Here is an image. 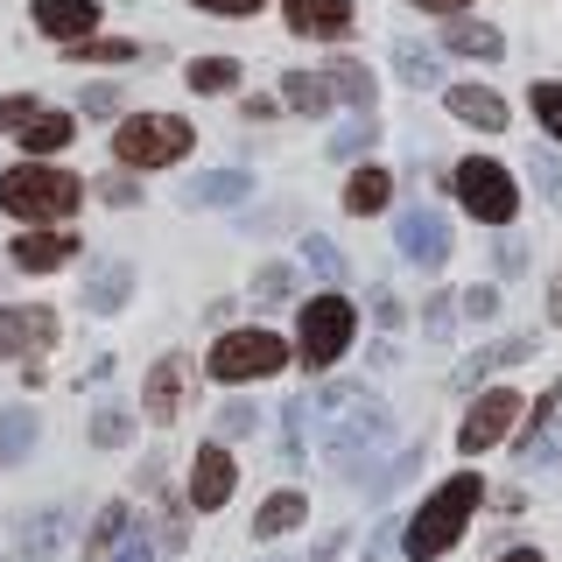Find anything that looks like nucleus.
Returning a JSON list of instances; mask_svg holds the SVG:
<instances>
[{
	"label": "nucleus",
	"instance_id": "1",
	"mask_svg": "<svg viewBox=\"0 0 562 562\" xmlns=\"http://www.w3.org/2000/svg\"><path fill=\"white\" fill-rule=\"evenodd\" d=\"M485 506V479L479 471H457V479H443L429 492V499L408 514V527H401V555L408 562H436V555H450L457 541H464V527L471 514Z\"/></svg>",
	"mask_w": 562,
	"mask_h": 562
},
{
	"label": "nucleus",
	"instance_id": "2",
	"mask_svg": "<svg viewBox=\"0 0 562 562\" xmlns=\"http://www.w3.org/2000/svg\"><path fill=\"white\" fill-rule=\"evenodd\" d=\"M386 443H394V408L373 401V394H359L338 422L316 429V450H324V464L338 471V479H366V464H373Z\"/></svg>",
	"mask_w": 562,
	"mask_h": 562
},
{
	"label": "nucleus",
	"instance_id": "3",
	"mask_svg": "<svg viewBox=\"0 0 562 562\" xmlns=\"http://www.w3.org/2000/svg\"><path fill=\"white\" fill-rule=\"evenodd\" d=\"M85 204V176L49 169V162H14L0 176V211L22 225H64L70 211Z\"/></svg>",
	"mask_w": 562,
	"mask_h": 562
},
{
	"label": "nucleus",
	"instance_id": "4",
	"mask_svg": "<svg viewBox=\"0 0 562 562\" xmlns=\"http://www.w3.org/2000/svg\"><path fill=\"white\" fill-rule=\"evenodd\" d=\"M351 338H359V310H351L345 295H330V289L303 295V310H295V345H289L303 373H330L351 351Z\"/></svg>",
	"mask_w": 562,
	"mask_h": 562
},
{
	"label": "nucleus",
	"instance_id": "5",
	"mask_svg": "<svg viewBox=\"0 0 562 562\" xmlns=\"http://www.w3.org/2000/svg\"><path fill=\"white\" fill-rule=\"evenodd\" d=\"M198 148V127L183 113H127L113 127V162L120 169H176Z\"/></svg>",
	"mask_w": 562,
	"mask_h": 562
},
{
	"label": "nucleus",
	"instance_id": "6",
	"mask_svg": "<svg viewBox=\"0 0 562 562\" xmlns=\"http://www.w3.org/2000/svg\"><path fill=\"white\" fill-rule=\"evenodd\" d=\"M289 359H295L289 338H274V330H260V324H233V330H218V345L204 351V373L218 386H246V380H274Z\"/></svg>",
	"mask_w": 562,
	"mask_h": 562
},
{
	"label": "nucleus",
	"instance_id": "7",
	"mask_svg": "<svg viewBox=\"0 0 562 562\" xmlns=\"http://www.w3.org/2000/svg\"><path fill=\"white\" fill-rule=\"evenodd\" d=\"M450 190L479 225H514L520 218V183H514V169L492 162V155H464V162L450 169Z\"/></svg>",
	"mask_w": 562,
	"mask_h": 562
},
{
	"label": "nucleus",
	"instance_id": "8",
	"mask_svg": "<svg viewBox=\"0 0 562 562\" xmlns=\"http://www.w3.org/2000/svg\"><path fill=\"white\" fill-rule=\"evenodd\" d=\"M527 415V401L514 394V386H485L479 401L464 408V422H457V450L464 457H485L492 443H506V429Z\"/></svg>",
	"mask_w": 562,
	"mask_h": 562
},
{
	"label": "nucleus",
	"instance_id": "9",
	"mask_svg": "<svg viewBox=\"0 0 562 562\" xmlns=\"http://www.w3.org/2000/svg\"><path fill=\"white\" fill-rule=\"evenodd\" d=\"M394 239H401V260L408 268H422V274H443V260H450V218L443 211H429V204H408L394 218Z\"/></svg>",
	"mask_w": 562,
	"mask_h": 562
},
{
	"label": "nucleus",
	"instance_id": "10",
	"mask_svg": "<svg viewBox=\"0 0 562 562\" xmlns=\"http://www.w3.org/2000/svg\"><path fill=\"white\" fill-rule=\"evenodd\" d=\"M190 386H198V359L190 351H162V359L148 366V380H140V408L148 422H176L190 401Z\"/></svg>",
	"mask_w": 562,
	"mask_h": 562
},
{
	"label": "nucleus",
	"instance_id": "11",
	"mask_svg": "<svg viewBox=\"0 0 562 562\" xmlns=\"http://www.w3.org/2000/svg\"><path fill=\"white\" fill-rule=\"evenodd\" d=\"M49 345H57V310H43V303H0V359L29 366V351L43 359Z\"/></svg>",
	"mask_w": 562,
	"mask_h": 562
},
{
	"label": "nucleus",
	"instance_id": "12",
	"mask_svg": "<svg viewBox=\"0 0 562 562\" xmlns=\"http://www.w3.org/2000/svg\"><path fill=\"white\" fill-rule=\"evenodd\" d=\"M281 22L303 35V43H345L359 29V8L351 0H281Z\"/></svg>",
	"mask_w": 562,
	"mask_h": 562
},
{
	"label": "nucleus",
	"instance_id": "13",
	"mask_svg": "<svg viewBox=\"0 0 562 562\" xmlns=\"http://www.w3.org/2000/svg\"><path fill=\"white\" fill-rule=\"evenodd\" d=\"M8 260L22 274H57V268L78 260V233H70V225H29V233L8 246Z\"/></svg>",
	"mask_w": 562,
	"mask_h": 562
},
{
	"label": "nucleus",
	"instance_id": "14",
	"mask_svg": "<svg viewBox=\"0 0 562 562\" xmlns=\"http://www.w3.org/2000/svg\"><path fill=\"white\" fill-rule=\"evenodd\" d=\"M233 485H239V464H233L225 443H204L190 457V506H198V514H218V506L233 499Z\"/></svg>",
	"mask_w": 562,
	"mask_h": 562
},
{
	"label": "nucleus",
	"instance_id": "15",
	"mask_svg": "<svg viewBox=\"0 0 562 562\" xmlns=\"http://www.w3.org/2000/svg\"><path fill=\"white\" fill-rule=\"evenodd\" d=\"M35 35H49V43H85V35H99V0H35Z\"/></svg>",
	"mask_w": 562,
	"mask_h": 562
},
{
	"label": "nucleus",
	"instance_id": "16",
	"mask_svg": "<svg viewBox=\"0 0 562 562\" xmlns=\"http://www.w3.org/2000/svg\"><path fill=\"white\" fill-rule=\"evenodd\" d=\"M246 198H254V176H246V169H204V176L183 183L190 211H225V204H246Z\"/></svg>",
	"mask_w": 562,
	"mask_h": 562
},
{
	"label": "nucleus",
	"instance_id": "17",
	"mask_svg": "<svg viewBox=\"0 0 562 562\" xmlns=\"http://www.w3.org/2000/svg\"><path fill=\"white\" fill-rule=\"evenodd\" d=\"M443 105H450V120H464V127H485V134H506V99L492 92V85H450L443 92Z\"/></svg>",
	"mask_w": 562,
	"mask_h": 562
},
{
	"label": "nucleus",
	"instance_id": "18",
	"mask_svg": "<svg viewBox=\"0 0 562 562\" xmlns=\"http://www.w3.org/2000/svg\"><path fill=\"white\" fill-rule=\"evenodd\" d=\"M324 85H330V99L351 105V113H380V78H373V64L338 57V64H324Z\"/></svg>",
	"mask_w": 562,
	"mask_h": 562
},
{
	"label": "nucleus",
	"instance_id": "19",
	"mask_svg": "<svg viewBox=\"0 0 562 562\" xmlns=\"http://www.w3.org/2000/svg\"><path fill=\"white\" fill-rule=\"evenodd\" d=\"M134 295V268L127 260H99L92 274H85V316H120Z\"/></svg>",
	"mask_w": 562,
	"mask_h": 562
},
{
	"label": "nucleus",
	"instance_id": "20",
	"mask_svg": "<svg viewBox=\"0 0 562 562\" xmlns=\"http://www.w3.org/2000/svg\"><path fill=\"white\" fill-rule=\"evenodd\" d=\"M303 520H310V499L295 485H281V492H268V499L254 506V541H281V535H295Z\"/></svg>",
	"mask_w": 562,
	"mask_h": 562
},
{
	"label": "nucleus",
	"instance_id": "21",
	"mask_svg": "<svg viewBox=\"0 0 562 562\" xmlns=\"http://www.w3.org/2000/svg\"><path fill=\"white\" fill-rule=\"evenodd\" d=\"M443 49H450V57H471V64H499L506 57V35L492 29V22L457 14V22H443Z\"/></svg>",
	"mask_w": 562,
	"mask_h": 562
},
{
	"label": "nucleus",
	"instance_id": "22",
	"mask_svg": "<svg viewBox=\"0 0 562 562\" xmlns=\"http://www.w3.org/2000/svg\"><path fill=\"white\" fill-rule=\"evenodd\" d=\"M394 204V169H380V162H359L345 176V211L351 218H373V211Z\"/></svg>",
	"mask_w": 562,
	"mask_h": 562
},
{
	"label": "nucleus",
	"instance_id": "23",
	"mask_svg": "<svg viewBox=\"0 0 562 562\" xmlns=\"http://www.w3.org/2000/svg\"><path fill=\"white\" fill-rule=\"evenodd\" d=\"M14 140H22V162H43V155H57V148H70V140H78V120L57 113V105H43V113H35Z\"/></svg>",
	"mask_w": 562,
	"mask_h": 562
},
{
	"label": "nucleus",
	"instance_id": "24",
	"mask_svg": "<svg viewBox=\"0 0 562 562\" xmlns=\"http://www.w3.org/2000/svg\"><path fill=\"white\" fill-rule=\"evenodd\" d=\"M64 541V514L57 506H43V514H22V527H14V562H49Z\"/></svg>",
	"mask_w": 562,
	"mask_h": 562
},
{
	"label": "nucleus",
	"instance_id": "25",
	"mask_svg": "<svg viewBox=\"0 0 562 562\" xmlns=\"http://www.w3.org/2000/svg\"><path fill=\"white\" fill-rule=\"evenodd\" d=\"M527 351H535V338H527V330H520V338H492L479 359L457 366V386H485V373H499V366H520Z\"/></svg>",
	"mask_w": 562,
	"mask_h": 562
},
{
	"label": "nucleus",
	"instance_id": "26",
	"mask_svg": "<svg viewBox=\"0 0 562 562\" xmlns=\"http://www.w3.org/2000/svg\"><path fill=\"white\" fill-rule=\"evenodd\" d=\"M394 70H401V85L429 92V85L443 78V49H429L422 35H401V43H394Z\"/></svg>",
	"mask_w": 562,
	"mask_h": 562
},
{
	"label": "nucleus",
	"instance_id": "27",
	"mask_svg": "<svg viewBox=\"0 0 562 562\" xmlns=\"http://www.w3.org/2000/svg\"><path fill=\"white\" fill-rule=\"evenodd\" d=\"M281 105H289V113H303V120H324L338 99H330L324 70H289V78H281Z\"/></svg>",
	"mask_w": 562,
	"mask_h": 562
},
{
	"label": "nucleus",
	"instance_id": "28",
	"mask_svg": "<svg viewBox=\"0 0 562 562\" xmlns=\"http://www.w3.org/2000/svg\"><path fill=\"white\" fill-rule=\"evenodd\" d=\"M183 85H190L198 99L239 92V57H190V64H183Z\"/></svg>",
	"mask_w": 562,
	"mask_h": 562
},
{
	"label": "nucleus",
	"instance_id": "29",
	"mask_svg": "<svg viewBox=\"0 0 562 562\" xmlns=\"http://www.w3.org/2000/svg\"><path fill=\"white\" fill-rule=\"evenodd\" d=\"M134 527V514H127V499H105L99 514H92V527H85V555H113L120 549V535Z\"/></svg>",
	"mask_w": 562,
	"mask_h": 562
},
{
	"label": "nucleus",
	"instance_id": "30",
	"mask_svg": "<svg viewBox=\"0 0 562 562\" xmlns=\"http://www.w3.org/2000/svg\"><path fill=\"white\" fill-rule=\"evenodd\" d=\"M35 436H43L35 408H0V464H22V457L35 450Z\"/></svg>",
	"mask_w": 562,
	"mask_h": 562
},
{
	"label": "nucleus",
	"instance_id": "31",
	"mask_svg": "<svg viewBox=\"0 0 562 562\" xmlns=\"http://www.w3.org/2000/svg\"><path fill=\"white\" fill-rule=\"evenodd\" d=\"M366 394V386L359 380H324V386H316V394H303V415L316 422V429H324V422H338L345 408H351V401H359Z\"/></svg>",
	"mask_w": 562,
	"mask_h": 562
},
{
	"label": "nucleus",
	"instance_id": "32",
	"mask_svg": "<svg viewBox=\"0 0 562 562\" xmlns=\"http://www.w3.org/2000/svg\"><path fill=\"white\" fill-rule=\"evenodd\" d=\"M281 464H289V471L310 464V415H303V394L281 408Z\"/></svg>",
	"mask_w": 562,
	"mask_h": 562
},
{
	"label": "nucleus",
	"instance_id": "33",
	"mask_svg": "<svg viewBox=\"0 0 562 562\" xmlns=\"http://www.w3.org/2000/svg\"><path fill=\"white\" fill-rule=\"evenodd\" d=\"M373 140H380V113H351V127L330 134V162H359Z\"/></svg>",
	"mask_w": 562,
	"mask_h": 562
},
{
	"label": "nucleus",
	"instance_id": "34",
	"mask_svg": "<svg viewBox=\"0 0 562 562\" xmlns=\"http://www.w3.org/2000/svg\"><path fill=\"white\" fill-rule=\"evenodd\" d=\"M140 43L127 35H85V43H70V64H134Z\"/></svg>",
	"mask_w": 562,
	"mask_h": 562
},
{
	"label": "nucleus",
	"instance_id": "35",
	"mask_svg": "<svg viewBox=\"0 0 562 562\" xmlns=\"http://www.w3.org/2000/svg\"><path fill=\"white\" fill-rule=\"evenodd\" d=\"M527 105H535V120H541V134L562 148V78H535V92H527Z\"/></svg>",
	"mask_w": 562,
	"mask_h": 562
},
{
	"label": "nucleus",
	"instance_id": "36",
	"mask_svg": "<svg viewBox=\"0 0 562 562\" xmlns=\"http://www.w3.org/2000/svg\"><path fill=\"white\" fill-rule=\"evenodd\" d=\"M254 303H295V268H289V260H260Z\"/></svg>",
	"mask_w": 562,
	"mask_h": 562
},
{
	"label": "nucleus",
	"instance_id": "37",
	"mask_svg": "<svg viewBox=\"0 0 562 562\" xmlns=\"http://www.w3.org/2000/svg\"><path fill=\"white\" fill-rule=\"evenodd\" d=\"M295 254H303V268H310V274H324V281H338V274H345V254H338V246H330L324 233H303V239H295Z\"/></svg>",
	"mask_w": 562,
	"mask_h": 562
},
{
	"label": "nucleus",
	"instance_id": "38",
	"mask_svg": "<svg viewBox=\"0 0 562 562\" xmlns=\"http://www.w3.org/2000/svg\"><path fill=\"white\" fill-rule=\"evenodd\" d=\"M422 457H429V450H422V443H408V450L394 457V464L380 471V479H366V492H373V499H386V492H401V485H408L415 471H422Z\"/></svg>",
	"mask_w": 562,
	"mask_h": 562
},
{
	"label": "nucleus",
	"instance_id": "39",
	"mask_svg": "<svg viewBox=\"0 0 562 562\" xmlns=\"http://www.w3.org/2000/svg\"><path fill=\"white\" fill-rule=\"evenodd\" d=\"M92 443H99V450L134 443V408H99V415H92Z\"/></svg>",
	"mask_w": 562,
	"mask_h": 562
},
{
	"label": "nucleus",
	"instance_id": "40",
	"mask_svg": "<svg viewBox=\"0 0 562 562\" xmlns=\"http://www.w3.org/2000/svg\"><path fill=\"white\" fill-rule=\"evenodd\" d=\"M254 429H260L254 401H225V408H218V443H239V436H254Z\"/></svg>",
	"mask_w": 562,
	"mask_h": 562
},
{
	"label": "nucleus",
	"instance_id": "41",
	"mask_svg": "<svg viewBox=\"0 0 562 562\" xmlns=\"http://www.w3.org/2000/svg\"><path fill=\"white\" fill-rule=\"evenodd\" d=\"M527 176H535V190H541V198H549V204L562 211V162H555L549 148H535V155H527Z\"/></svg>",
	"mask_w": 562,
	"mask_h": 562
},
{
	"label": "nucleus",
	"instance_id": "42",
	"mask_svg": "<svg viewBox=\"0 0 562 562\" xmlns=\"http://www.w3.org/2000/svg\"><path fill=\"white\" fill-rule=\"evenodd\" d=\"M457 310H464L471 324H492V316H499V289H492V281H479V289H457Z\"/></svg>",
	"mask_w": 562,
	"mask_h": 562
},
{
	"label": "nucleus",
	"instance_id": "43",
	"mask_svg": "<svg viewBox=\"0 0 562 562\" xmlns=\"http://www.w3.org/2000/svg\"><path fill=\"white\" fill-rule=\"evenodd\" d=\"M35 113H43V105H35V92H8V99H0V134H22Z\"/></svg>",
	"mask_w": 562,
	"mask_h": 562
},
{
	"label": "nucleus",
	"instance_id": "44",
	"mask_svg": "<svg viewBox=\"0 0 562 562\" xmlns=\"http://www.w3.org/2000/svg\"><path fill=\"white\" fill-rule=\"evenodd\" d=\"M198 14H218V22H246V14H260L268 0H190Z\"/></svg>",
	"mask_w": 562,
	"mask_h": 562
},
{
	"label": "nucleus",
	"instance_id": "45",
	"mask_svg": "<svg viewBox=\"0 0 562 562\" xmlns=\"http://www.w3.org/2000/svg\"><path fill=\"white\" fill-rule=\"evenodd\" d=\"M99 198H105V204H120V211H127V204H140V183H134V176H127V169H120V176H99Z\"/></svg>",
	"mask_w": 562,
	"mask_h": 562
},
{
	"label": "nucleus",
	"instance_id": "46",
	"mask_svg": "<svg viewBox=\"0 0 562 562\" xmlns=\"http://www.w3.org/2000/svg\"><path fill=\"white\" fill-rule=\"evenodd\" d=\"M78 113H92V120H105V113H120V85H85Z\"/></svg>",
	"mask_w": 562,
	"mask_h": 562
},
{
	"label": "nucleus",
	"instance_id": "47",
	"mask_svg": "<svg viewBox=\"0 0 562 562\" xmlns=\"http://www.w3.org/2000/svg\"><path fill=\"white\" fill-rule=\"evenodd\" d=\"M113 562H155L148 527H127V535H120V549H113Z\"/></svg>",
	"mask_w": 562,
	"mask_h": 562
},
{
	"label": "nucleus",
	"instance_id": "48",
	"mask_svg": "<svg viewBox=\"0 0 562 562\" xmlns=\"http://www.w3.org/2000/svg\"><path fill=\"white\" fill-rule=\"evenodd\" d=\"M450 316H457V303H450V295H436V303L422 310V324H429V338H450Z\"/></svg>",
	"mask_w": 562,
	"mask_h": 562
},
{
	"label": "nucleus",
	"instance_id": "49",
	"mask_svg": "<svg viewBox=\"0 0 562 562\" xmlns=\"http://www.w3.org/2000/svg\"><path fill=\"white\" fill-rule=\"evenodd\" d=\"M239 113L260 127V120H274V113H281V99H268V92H246V99H239Z\"/></svg>",
	"mask_w": 562,
	"mask_h": 562
},
{
	"label": "nucleus",
	"instance_id": "50",
	"mask_svg": "<svg viewBox=\"0 0 562 562\" xmlns=\"http://www.w3.org/2000/svg\"><path fill=\"white\" fill-rule=\"evenodd\" d=\"M408 8H422V14H443V22H457V14H471V0H408Z\"/></svg>",
	"mask_w": 562,
	"mask_h": 562
},
{
	"label": "nucleus",
	"instance_id": "51",
	"mask_svg": "<svg viewBox=\"0 0 562 562\" xmlns=\"http://www.w3.org/2000/svg\"><path fill=\"white\" fill-rule=\"evenodd\" d=\"M373 316H380V324H401V303L386 289H373Z\"/></svg>",
	"mask_w": 562,
	"mask_h": 562
},
{
	"label": "nucleus",
	"instance_id": "52",
	"mask_svg": "<svg viewBox=\"0 0 562 562\" xmlns=\"http://www.w3.org/2000/svg\"><path fill=\"white\" fill-rule=\"evenodd\" d=\"M338 549H345V535H324V541L310 549V562H338Z\"/></svg>",
	"mask_w": 562,
	"mask_h": 562
},
{
	"label": "nucleus",
	"instance_id": "53",
	"mask_svg": "<svg viewBox=\"0 0 562 562\" xmlns=\"http://www.w3.org/2000/svg\"><path fill=\"white\" fill-rule=\"evenodd\" d=\"M386 541H394V527H373V541H366V562H380V555H386Z\"/></svg>",
	"mask_w": 562,
	"mask_h": 562
},
{
	"label": "nucleus",
	"instance_id": "54",
	"mask_svg": "<svg viewBox=\"0 0 562 562\" xmlns=\"http://www.w3.org/2000/svg\"><path fill=\"white\" fill-rule=\"evenodd\" d=\"M549 324H562V268H555V281H549Z\"/></svg>",
	"mask_w": 562,
	"mask_h": 562
},
{
	"label": "nucleus",
	"instance_id": "55",
	"mask_svg": "<svg viewBox=\"0 0 562 562\" xmlns=\"http://www.w3.org/2000/svg\"><path fill=\"white\" fill-rule=\"evenodd\" d=\"M499 562H541V549H506Z\"/></svg>",
	"mask_w": 562,
	"mask_h": 562
},
{
	"label": "nucleus",
	"instance_id": "56",
	"mask_svg": "<svg viewBox=\"0 0 562 562\" xmlns=\"http://www.w3.org/2000/svg\"><path fill=\"white\" fill-rule=\"evenodd\" d=\"M268 562H274V555H268Z\"/></svg>",
	"mask_w": 562,
	"mask_h": 562
}]
</instances>
